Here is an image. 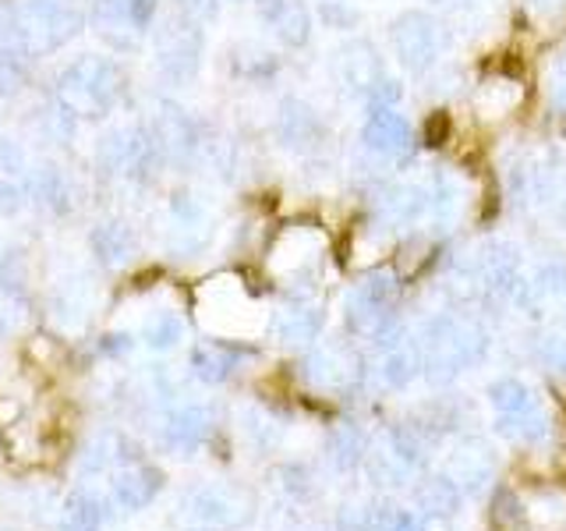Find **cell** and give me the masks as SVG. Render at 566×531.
Wrapping results in <instances>:
<instances>
[{
	"label": "cell",
	"instance_id": "cell-1",
	"mask_svg": "<svg viewBox=\"0 0 566 531\" xmlns=\"http://www.w3.org/2000/svg\"><path fill=\"white\" fill-rule=\"evenodd\" d=\"M124 96V71L99 53H82L53 79V103L71 121H103Z\"/></svg>",
	"mask_w": 566,
	"mask_h": 531
},
{
	"label": "cell",
	"instance_id": "cell-2",
	"mask_svg": "<svg viewBox=\"0 0 566 531\" xmlns=\"http://www.w3.org/2000/svg\"><path fill=\"white\" fill-rule=\"evenodd\" d=\"M421 372L432 383H447L460 376L464 368L478 365L489 351V333L485 326L471 315H453L442 312L429 326L421 330Z\"/></svg>",
	"mask_w": 566,
	"mask_h": 531
},
{
	"label": "cell",
	"instance_id": "cell-3",
	"mask_svg": "<svg viewBox=\"0 0 566 531\" xmlns=\"http://www.w3.org/2000/svg\"><path fill=\"white\" fill-rule=\"evenodd\" d=\"M82 11L71 0H22L14 8V35L25 58L57 53L82 32Z\"/></svg>",
	"mask_w": 566,
	"mask_h": 531
},
{
	"label": "cell",
	"instance_id": "cell-4",
	"mask_svg": "<svg viewBox=\"0 0 566 531\" xmlns=\"http://www.w3.org/2000/svg\"><path fill=\"white\" fill-rule=\"evenodd\" d=\"M326 256V235L312 223H287L270 244V273L287 288L315 283L318 262Z\"/></svg>",
	"mask_w": 566,
	"mask_h": 531
},
{
	"label": "cell",
	"instance_id": "cell-5",
	"mask_svg": "<svg viewBox=\"0 0 566 531\" xmlns=\"http://www.w3.org/2000/svg\"><path fill=\"white\" fill-rule=\"evenodd\" d=\"M202 319L209 330H217L220 336H248L259 330L262 315L252 294L244 291V283L234 277H217L202 288Z\"/></svg>",
	"mask_w": 566,
	"mask_h": 531
},
{
	"label": "cell",
	"instance_id": "cell-6",
	"mask_svg": "<svg viewBox=\"0 0 566 531\" xmlns=\"http://www.w3.org/2000/svg\"><path fill=\"white\" fill-rule=\"evenodd\" d=\"M202 46H206L202 25L191 22V18L181 11H174L153 35L156 67L164 71V79H170V82H188L195 71H199Z\"/></svg>",
	"mask_w": 566,
	"mask_h": 531
},
{
	"label": "cell",
	"instance_id": "cell-7",
	"mask_svg": "<svg viewBox=\"0 0 566 531\" xmlns=\"http://www.w3.org/2000/svg\"><path fill=\"white\" fill-rule=\"evenodd\" d=\"M301 379H305L312 389L318 394H350L354 386L365 379V362L358 347H350L344 341H333V344H323L305 354V362H301Z\"/></svg>",
	"mask_w": 566,
	"mask_h": 531
},
{
	"label": "cell",
	"instance_id": "cell-8",
	"mask_svg": "<svg viewBox=\"0 0 566 531\" xmlns=\"http://www.w3.org/2000/svg\"><path fill=\"white\" fill-rule=\"evenodd\" d=\"M389 46H394V58L400 61V67L424 75L439 61L442 29L429 11H403L389 25Z\"/></svg>",
	"mask_w": 566,
	"mask_h": 531
},
{
	"label": "cell",
	"instance_id": "cell-9",
	"mask_svg": "<svg viewBox=\"0 0 566 531\" xmlns=\"http://www.w3.org/2000/svg\"><path fill=\"white\" fill-rule=\"evenodd\" d=\"M159 0H96L93 4V29L117 50H132L142 43L156 22Z\"/></svg>",
	"mask_w": 566,
	"mask_h": 531
},
{
	"label": "cell",
	"instance_id": "cell-10",
	"mask_svg": "<svg viewBox=\"0 0 566 531\" xmlns=\"http://www.w3.org/2000/svg\"><path fill=\"white\" fill-rule=\"evenodd\" d=\"M468 283L474 288V294L485 298H517L521 291V256L517 248L510 244H489L474 256V262L468 266Z\"/></svg>",
	"mask_w": 566,
	"mask_h": 531
},
{
	"label": "cell",
	"instance_id": "cell-11",
	"mask_svg": "<svg viewBox=\"0 0 566 531\" xmlns=\"http://www.w3.org/2000/svg\"><path fill=\"white\" fill-rule=\"evenodd\" d=\"M188 518L199 528H238L252 518V496L234 486H202L185 500Z\"/></svg>",
	"mask_w": 566,
	"mask_h": 531
},
{
	"label": "cell",
	"instance_id": "cell-12",
	"mask_svg": "<svg viewBox=\"0 0 566 531\" xmlns=\"http://www.w3.org/2000/svg\"><path fill=\"white\" fill-rule=\"evenodd\" d=\"M333 71H336V82H340L350 96H361L371 103V96L379 93V85L389 79L379 50L371 46L368 40H350L336 50L333 58Z\"/></svg>",
	"mask_w": 566,
	"mask_h": 531
},
{
	"label": "cell",
	"instance_id": "cell-13",
	"mask_svg": "<svg viewBox=\"0 0 566 531\" xmlns=\"http://www.w3.org/2000/svg\"><path fill=\"white\" fill-rule=\"evenodd\" d=\"M153 142H156V153L164 164H191L195 156L202 149V135H199V124H195L185 111L164 103L159 106V117L149 124Z\"/></svg>",
	"mask_w": 566,
	"mask_h": 531
},
{
	"label": "cell",
	"instance_id": "cell-14",
	"mask_svg": "<svg viewBox=\"0 0 566 531\" xmlns=\"http://www.w3.org/2000/svg\"><path fill=\"white\" fill-rule=\"evenodd\" d=\"M361 142L379 159H407L415 149V132L397 106H371L361 128Z\"/></svg>",
	"mask_w": 566,
	"mask_h": 531
},
{
	"label": "cell",
	"instance_id": "cell-15",
	"mask_svg": "<svg viewBox=\"0 0 566 531\" xmlns=\"http://www.w3.org/2000/svg\"><path fill=\"white\" fill-rule=\"evenodd\" d=\"M457 489L464 496L485 492L495 482V454L485 439H464L460 447L450 454V471H447Z\"/></svg>",
	"mask_w": 566,
	"mask_h": 531
},
{
	"label": "cell",
	"instance_id": "cell-16",
	"mask_svg": "<svg viewBox=\"0 0 566 531\" xmlns=\"http://www.w3.org/2000/svg\"><path fill=\"white\" fill-rule=\"evenodd\" d=\"M517 301H521V309L535 319L566 312V266L545 262L542 270H535V277L521 283Z\"/></svg>",
	"mask_w": 566,
	"mask_h": 531
},
{
	"label": "cell",
	"instance_id": "cell-17",
	"mask_svg": "<svg viewBox=\"0 0 566 531\" xmlns=\"http://www.w3.org/2000/svg\"><path fill=\"white\" fill-rule=\"evenodd\" d=\"M276 138L294 153H312V149L323 146L326 128H323V121H318V114L312 111L308 103L283 100L280 114H276Z\"/></svg>",
	"mask_w": 566,
	"mask_h": 531
},
{
	"label": "cell",
	"instance_id": "cell-18",
	"mask_svg": "<svg viewBox=\"0 0 566 531\" xmlns=\"http://www.w3.org/2000/svg\"><path fill=\"white\" fill-rule=\"evenodd\" d=\"M262 22L273 29V35L291 50H301L312 40V11L305 0H259Z\"/></svg>",
	"mask_w": 566,
	"mask_h": 531
},
{
	"label": "cell",
	"instance_id": "cell-19",
	"mask_svg": "<svg viewBox=\"0 0 566 531\" xmlns=\"http://www.w3.org/2000/svg\"><path fill=\"white\" fill-rule=\"evenodd\" d=\"M170 235L174 248H181V252H199L209 241V217L195 195L177 191L170 199Z\"/></svg>",
	"mask_w": 566,
	"mask_h": 531
},
{
	"label": "cell",
	"instance_id": "cell-20",
	"mask_svg": "<svg viewBox=\"0 0 566 531\" xmlns=\"http://www.w3.org/2000/svg\"><path fill=\"white\" fill-rule=\"evenodd\" d=\"M88 248H93L96 262L106 266V270H124V266H132L138 256V238L128 223L106 220L88 235Z\"/></svg>",
	"mask_w": 566,
	"mask_h": 531
},
{
	"label": "cell",
	"instance_id": "cell-21",
	"mask_svg": "<svg viewBox=\"0 0 566 531\" xmlns=\"http://www.w3.org/2000/svg\"><path fill=\"white\" fill-rule=\"evenodd\" d=\"M323 323L326 315L323 309L308 305V301H294V305L280 309L273 319H270V330L280 344H291V347H301V344H312L318 333H323Z\"/></svg>",
	"mask_w": 566,
	"mask_h": 531
},
{
	"label": "cell",
	"instance_id": "cell-22",
	"mask_svg": "<svg viewBox=\"0 0 566 531\" xmlns=\"http://www.w3.org/2000/svg\"><path fill=\"white\" fill-rule=\"evenodd\" d=\"M159 489H164V471L153 465H128L114 478V500L120 510H146Z\"/></svg>",
	"mask_w": 566,
	"mask_h": 531
},
{
	"label": "cell",
	"instance_id": "cell-23",
	"mask_svg": "<svg viewBox=\"0 0 566 531\" xmlns=\"http://www.w3.org/2000/svg\"><path fill=\"white\" fill-rule=\"evenodd\" d=\"M248 358V351L241 344H227V341H206L191 351V372L202 383H227L241 362Z\"/></svg>",
	"mask_w": 566,
	"mask_h": 531
},
{
	"label": "cell",
	"instance_id": "cell-24",
	"mask_svg": "<svg viewBox=\"0 0 566 531\" xmlns=\"http://www.w3.org/2000/svg\"><path fill=\"white\" fill-rule=\"evenodd\" d=\"M212 436V412L202 404H185L167 418V442L174 450H199Z\"/></svg>",
	"mask_w": 566,
	"mask_h": 531
},
{
	"label": "cell",
	"instance_id": "cell-25",
	"mask_svg": "<svg viewBox=\"0 0 566 531\" xmlns=\"http://www.w3.org/2000/svg\"><path fill=\"white\" fill-rule=\"evenodd\" d=\"M524 103V85L510 75H492L478 85L474 93V111L482 117H506Z\"/></svg>",
	"mask_w": 566,
	"mask_h": 531
},
{
	"label": "cell",
	"instance_id": "cell-26",
	"mask_svg": "<svg viewBox=\"0 0 566 531\" xmlns=\"http://www.w3.org/2000/svg\"><path fill=\"white\" fill-rule=\"evenodd\" d=\"M411 496L421 513H439V518H453L460 503H464V492L457 489L450 475H424L411 489Z\"/></svg>",
	"mask_w": 566,
	"mask_h": 531
},
{
	"label": "cell",
	"instance_id": "cell-27",
	"mask_svg": "<svg viewBox=\"0 0 566 531\" xmlns=\"http://www.w3.org/2000/svg\"><path fill=\"white\" fill-rule=\"evenodd\" d=\"M418 372H421V347L411 341V336H403V341L382 347L379 379H382L389 389H403L407 383H415Z\"/></svg>",
	"mask_w": 566,
	"mask_h": 531
},
{
	"label": "cell",
	"instance_id": "cell-28",
	"mask_svg": "<svg viewBox=\"0 0 566 531\" xmlns=\"http://www.w3.org/2000/svg\"><path fill=\"white\" fill-rule=\"evenodd\" d=\"M326 450H329V460L340 471H350V468H358L365 454H368V436L358 429L354 421H340V425H333L329 436H326Z\"/></svg>",
	"mask_w": 566,
	"mask_h": 531
},
{
	"label": "cell",
	"instance_id": "cell-29",
	"mask_svg": "<svg viewBox=\"0 0 566 531\" xmlns=\"http://www.w3.org/2000/svg\"><path fill=\"white\" fill-rule=\"evenodd\" d=\"M432 206L429 199V188H418V185H397V188H386L382 191V212L394 223H415L418 217H424Z\"/></svg>",
	"mask_w": 566,
	"mask_h": 531
},
{
	"label": "cell",
	"instance_id": "cell-30",
	"mask_svg": "<svg viewBox=\"0 0 566 531\" xmlns=\"http://www.w3.org/2000/svg\"><path fill=\"white\" fill-rule=\"evenodd\" d=\"M489 521H492V531H531V528H535L527 518L524 496L513 486H495Z\"/></svg>",
	"mask_w": 566,
	"mask_h": 531
},
{
	"label": "cell",
	"instance_id": "cell-31",
	"mask_svg": "<svg viewBox=\"0 0 566 531\" xmlns=\"http://www.w3.org/2000/svg\"><path fill=\"white\" fill-rule=\"evenodd\" d=\"M489 404H492V412L500 418H513V415L531 412V407L542 404V400L535 397V389H531L527 383L506 376V379L489 383Z\"/></svg>",
	"mask_w": 566,
	"mask_h": 531
},
{
	"label": "cell",
	"instance_id": "cell-32",
	"mask_svg": "<svg viewBox=\"0 0 566 531\" xmlns=\"http://www.w3.org/2000/svg\"><path fill=\"white\" fill-rule=\"evenodd\" d=\"M500 429H503V436L524 442V447H538V442L553 436V415L545 412V404H535L524 415L500 418Z\"/></svg>",
	"mask_w": 566,
	"mask_h": 531
},
{
	"label": "cell",
	"instance_id": "cell-33",
	"mask_svg": "<svg viewBox=\"0 0 566 531\" xmlns=\"http://www.w3.org/2000/svg\"><path fill=\"white\" fill-rule=\"evenodd\" d=\"M103 507L93 492L75 489L61 507V531H99Z\"/></svg>",
	"mask_w": 566,
	"mask_h": 531
},
{
	"label": "cell",
	"instance_id": "cell-34",
	"mask_svg": "<svg viewBox=\"0 0 566 531\" xmlns=\"http://www.w3.org/2000/svg\"><path fill=\"white\" fill-rule=\"evenodd\" d=\"M142 336H146V344L156 347V351H167L174 344H181L185 341V323H181V315L177 312H159L153 315L146 330H142Z\"/></svg>",
	"mask_w": 566,
	"mask_h": 531
},
{
	"label": "cell",
	"instance_id": "cell-35",
	"mask_svg": "<svg viewBox=\"0 0 566 531\" xmlns=\"http://www.w3.org/2000/svg\"><path fill=\"white\" fill-rule=\"evenodd\" d=\"M535 358L538 365L548 372V376L566 379V333H545L542 341L535 344Z\"/></svg>",
	"mask_w": 566,
	"mask_h": 531
},
{
	"label": "cell",
	"instance_id": "cell-36",
	"mask_svg": "<svg viewBox=\"0 0 566 531\" xmlns=\"http://www.w3.org/2000/svg\"><path fill=\"white\" fill-rule=\"evenodd\" d=\"M382 503H347L336 513V531H379Z\"/></svg>",
	"mask_w": 566,
	"mask_h": 531
},
{
	"label": "cell",
	"instance_id": "cell-37",
	"mask_svg": "<svg viewBox=\"0 0 566 531\" xmlns=\"http://www.w3.org/2000/svg\"><path fill=\"white\" fill-rule=\"evenodd\" d=\"M25 85V53L0 50V96H14Z\"/></svg>",
	"mask_w": 566,
	"mask_h": 531
},
{
	"label": "cell",
	"instance_id": "cell-38",
	"mask_svg": "<svg viewBox=\"0 0 566 531\" xmlns=\"http://www.w3.org/2000/svg\"><path fill=\"white\" fill-rule=\"evenodd\" d=\"M25 202V188L14 181V174L0 167V212H14Z\"/></svg>",
	"mask_w": 566,
	"mask_h": 531
},
{
	"label": "cell",
	"instance_id": "cell-39",
	"mask_svg": "<svg viewBox=\"0 0 566 531\" xmlns=\"http://www.w3.org/2000/svg\"><path fill=\"white\" fill-rule=\"evenodd\" d=\"M177 11L181 14H188L191 22H199L202 29L217 18V11H220V0H177Z\"/></svg>",
	"mask_w": 566,
	"mask_h": 531
},
{
	"label": "cell",
	"instance_id": "cell-40",
	"mask_svg": "<svg viewBox=\"0 0 566 531\" xmlns=\"http://www.w3.org/2000/svg\"><path fill=\"white\" fill-rule=\"evenodd\" d=\"M545 93H548V103H553L559 114H566V64L556 67V71H548Z\"/></svg>",
	"mask_w": 566,
	"mask_h": 531
},
{
	"label": "cell",
	"instance_id": "cell-41",
	"mask_svg": "<svg viewBox=\"0 0 566 531\" xmlns=\"http://www.w3.org/2000/svg\"><path fill=\"white\" fill-rule=\"evenodd\" d=\"M323 18H326L329 25L347 29V25H354V18H358V14L347 11V8H344V0H326V4H323Z\"/></svg>",
	"mask_w": 566,
	"mask_h": 531
},
{
	"label": "cell",
	"instance_id": "cell-42",
	"mask_svg": "<svg viewBox=\"0 0 566 531\" xmlns=\"http://www.w3.org/2000/svg\"><path fill=\"white\" fill-rule=\"evenodd\" d=\"M524 8L538 18H556L566 11V0H524Z\"/></svg>",
	"mask_w": 566,
	"mask_h": 531
}]
</instances>
